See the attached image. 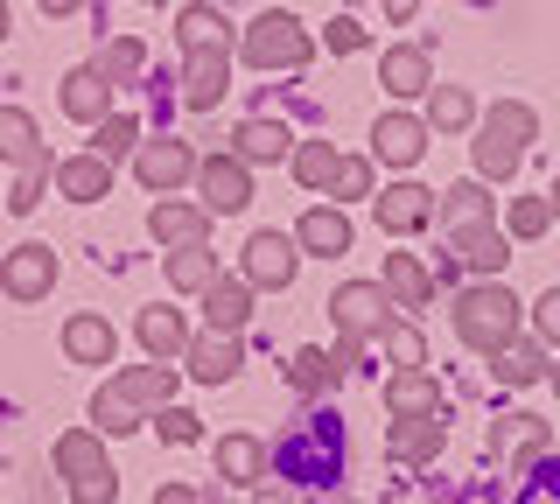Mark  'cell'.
Wrapping results in <instances>:
<instances>
[{"mask_svg":"<svg viewBox=\"0 0 560 504\" xmlns=\"http://www.w3.org/2000/svg\"><path fill=\"white\" fill-rule=\"evenodd\" d=\"M337 168H343V154L329 141H302V148H294V183H302V189H329Z\"/></svg>","mask_w":560,"mask_h":504,"instance_id":"38","label":"cell"},{"mask_svg":"<svg viewBox=\"0 0 560 504\" xmlns=\"http://www.w3.org/2000/svg\"><path fill=\"white\" fill-rule=\"evenodd\" d=\"M553 232V197H512V238H547Z\"/></svg>","mask_w":560,"mask_h":504,"instance_id":"42","label":"cell"},{"mask_svg":"<svg viewBox=\"0 0 560 504\" xmlns=\"http://www.w3.org/2000/svg\"><path fill=\"white\" fill-rule=\"evenodd\" d=\"M224 14L210 8V0H189V8H175V43H183V57L189 49H232V36H224Z\"/></svg>","mask_w":560,"mask_h":504,"instance_id":"32","label":"cell"},{"mask_svg":"<svg viewBox=\"0 0 560 504\" xmlns=\"http://www.w3.org/2000/svg\"><path fill=\"white\" fill-rule=\"evenodd\" d=\"M518 294L504 288V281H477V288H463L455 294V337L469 343V351H483V358H498L504 343H518Z\"/></svg>","mask_w":560,"mask_h":504,"instance_id":"2","label":"cell"},{"mask_svg":"<svg viewBox=\"0 0 560 504\" xmlns=\"http://www.w3.org/2000/svg\"><path fill=\"white\" fill-rule=\"evenodd\" d=\"M434 224L455 238V232H477V224H498V197L490 183H455V189H434Z\"/></svg>","mask_w":560,"mask_h":504,"instance_id":"16","label":"cell"},{"mask_svg":"<svg viewBox=\"0 0 560 504\" xmlns=\"http://www.w3.org/2000/svg\"><path fill=\"white\" fill-rule=\"evenodd\" d=\"M280 469H288L294 483H329L343 469V427L329 421V413H315V421H302L280 442Z\"/></svg>","mask_w":560,"mask_h":504,"instance_id":"4","label":"cell"},{"mask_svg":"<svg viewBox=\"0 0 560 504\" xmlns=\"http://www.w3.org/2000/svg\"><path fill=\"white\" fill-rule=\"evenodd\" d=\"M539 141V113L525 106V98H504V106H490L477 119V141H469V154H477V183H512V168L525 162V148Z\"/></svg>","mask_w":560,"mask_h":504,"instance_id":"1","label":"cell"},{"mask_svg":"<svg viewBox=\"0 0 560 504\" xmlns=\"http://www.w3.org/2000/svg\"><path fill=\"white\" fill-rule=\"evenodd\" d=\"M308 57H315V43H308V28L294 22L288 8L253 14L245 36H238V63H253V71H302Z\"/></svg>","mask_w":560,"mask_h":504,"instance_id":"3","label":"cell"},{"mask_svg":"<svg viewBox=\"0 0 560 504\" xmlns=\"http://www.w3.org/2000/svg\"><path fill=\"white\" fill-rule=\"evenodd\" d=\"M253 504H302V497H294V491H280V483H259Z\"/></svg>","mask_w":560,"mask_h":504,"instance_id":"50","label":"cell"},{"mask_svg":"<svg viewBox=\"0 0 560 504\" xmlns=\"http://www.w3.org/2000/svg\"><path fill=\"white\" fill-rule=\"evenodd\" d=\"M140 63H148V49H140L133 36H119V43H105V49H98V71H105V84H113V92L140 78Z\"/></svg>","mask_w":560,"mask_h":504,"instance_id":"41","label":"cell"},{"mask_svg":"<svg viewBox=\"0 0 560 504\" xmlns=\"http://www.w3.org/2000/svg\"><path fill=\"white\" fill-rule=\"evenodd\" d=\"M413 8H420V0H385V14H393V22H407Z\"/></svg>","mask_w":560,"mask_h":504,"instance_id":"51","label":"cell"},{"mask_svg":"<svg viewBox=\"0 0 560 504\" xmlns=\"http://www.w3.org/2000/svg\"><path fill=\"white\" fill-rule=\"evenodd\" d=\"M490 372H498L504 378V386H539V378H547L553 372V358H547V343H504V351L498 358H490Z\"/></svg>","mask_w":560,"mask_h":504,"instance_id":"36","label":"cell"},{"mask_svg":"<svg viewBox=\"0 0 560 504\" xmlns=\"http://www.w3.org/2000/svg\"><path fill=\"white\" fill-rule=\"evenodd\" d=\"M70 8H84V0H43V14H70Z\"/></svg>","mask_w":560,"mask_h":504,"instance_id":"52","label":"cell"},{"mask_svg":"<svg viewBox=\"0 0 560 504\" xmlns=\"http://www.w3.org/2000/svg\"><path fill=\"white\" fill-rule=\"evenodd\" d=\"M238 364H245V351H238V337H224V329H203V337L189 343L183 372L197 378V386H232V378H238Z\"/></svg>","mask_w":560,"mask_h":504,"instance_id":"19","label":"cell"},{"mask_svg":"<svg viewBox=\"0 0 560 504\" xmlns=\"http://www.w3.org/2000/svg\"><path fill=\"white\" fill-rule=\"evenodd\" d=\"M63 358L70 364H113L119 358V329L98 316V308H78V316L63 323Z\"/></svg>","mask_w":560,"mask_h":504,"instance_id":"23","label":"cell"},{"mask_svg":"<svg viewBox=\"0 0 560 504\" xmlns=\"http://www.w3.org/2000/svg\"><path fill=\"white\" fill-rule=\"evenodd\" d=\"M477 98H469V84H434V92H428V127L434 133H469V127H477Z\"/></svg>","mask_w":560,"mask_h":504,"instance_id":"35","label":"cell"},{"mask_svg":"<svg viewBox=\"0 0 560 504\" xmlns=\"http://www.w3.org/2000/svg\"><path fill=\"white\" fill-rule=\"evenodd\" d=\"M428 119L420 113H407V106H393V113H378V127H372V154L385 168H399V176H407V168L420 162V154H428Z\"/></svg>","mask_w":560,"mask_h":504,"instance_id":"11","label":"cell"},{"mask_svg":"<svg viewBox=\"0 0 560 504\" xmlns=\"http://www.w3.org/2000/svg\"><path fill=\"white\" fill-rule=\"evenodd\" d=\"M294 148H302V141H294L280 119H245V127L232 133V154L245 168H253V162H294Z\"/></svg>","mask_w":560,"mask_h":504,"instance_id":"27","label":"cell"},{"mask_svg":"<svg viewBox=\"0 0 560 504\" xmlns=\"http://www.w3.org/2000/svg\"><path fill=\"white\" fill-rule=\"evenodd\" d=\"M0 162L14 168V176H35V168H57V154L43 148V133H35V119L22 106H0Z\"/></svg>","mask_w":560,"mask_h":504,"instance_id":"17","label":"cell"},{"mask_svg":"<svg viewBox=\"0 0 560 504\" xmlns=\"http://www.w3.org/2000/svg\"><path fill=\"white\" fill-rule=\"evenodd\" d=\"M197 162H203V154L189 141H140L133 176H140V189H154V197H175L183 183H197Z\"/></svg>","mask_w":560,"mask_h":504,"instance_id":"7","label":"cell"},{"mask_svg":"<svg viewBox=\"0 0 560 504\" xmlns=\"http://www.w3.org/2000/svg\"><path fill=\"white\" fill-rule=\"evenodd\" d=\"M57 189H63L70 203L113 197V162H98V154H63V162H57Z\"/></svg>","mask_w":560,"mask_h":504,"instance_id":"31","label":"cell"},{"mask_svg":"<svg viewBox=\"0 0 560 504\" xmlns=\"http://www.w3.org/2000/svg\"><path fill=\"white\" fill-rule=\"evenodd\" d=\"M329 386H337V372H329V351H315V343H302V351L288 358V392L315 399V392H329Z\"/></svg>","mask_w":560,"mask_h":504,"instance_id":"37","label":"cell"},{"mask_svg":"<svg viewBox=\"0 0 560 504\" xmlns=\"http://www.w3.org/2000/svg\"><path fill=\"white\" fill-rule=\"evenodd\" d=\"M148 232L162 238L168 253L175 246H210V211H203V203H183V197H162L148 211Z\"/></svg>","mask_w":560,"mask_h":504,"instance_id":"21","label":"cell"},{"mask_svg":"<svg viewBox=\"0 0 560 504\" xmlns=\"http://www.w3.org/2000/svg\"><path fill=\"white\" fill-rule=\"evenodd\" d=\"M378 343H385V358H393V372H428V337H420L413 323H393Z\"/></svg>","mask_w":560,"mask_h":504,"instance_id":"40","label":"cell"},{"mask_svg":"<svg viewBox=\"0 0 560 504\" xmlns=\"http://www.w3.org/2000/svg\"><path fill=\"white\" fill-rule=\"evenodd\" d=\"M105 392L113 399H127L133 413H162V407H175V364H127L119 378H105Z\"/></svg>","mask_w":560,"mask_h":504,"instance_id":"13","label":"cell"},{"mask_svg":"<svg viewBox=\"0 0 560 504\" xmlns=\"http://www.w3.org/2000/svg\"><path fill=\"white\" fill-rule=\"evenodd\" d=\"M372 218L393 238H407V232H420V224H434V189L413 183V176H399L393 189H378V197H372Z\"/></svg>","mask_w":560,"mask_h":504,"instance_id":"12","label":"cell"},{"mask_svg":"<svg viewBox=\"0 0 560 504\" xmlns=\"http://www.w3.org/2000/svg\"><path fill=\"white\" fill-rule=\"evenodd\" d=\"M232 84V49H189L183 57V106L189 113H210Z\"/></svg>","mask_w":560,"mask_h":504,"instance_id":"18","label":"cell"},{"mask_svg":"<svg viewBox=\"0 0 560 504\" xmlns=\"http://www.w3.org/2000/svg\"><path fill=\"white\" fill-rule=\"evenodd\" d=\"M547 386H553V392H560V358H553V372H547Z\"/></svg>","mask_w":560,"mask_h":504,"instance_id":"54","label":"cell"},{"mask_svg":"<svg viewBox=\"0 0 560 504\" xmlns=\"http://www.w3.org/2000/svg\"><path fill=\"white\" fill-rule=\"evenodd\" d=\"M547 197H553V218H560V176H553V189H547Z\"/></svg>","mask_w":560,"mask_h":504,"instance_id":"55","label":"cell"},{"mask_svg":"<svg viewBox=\"0 0 560 504\" xmlns=\"http://www.w3.org/2000/svg\"><path fill=\"white\" fill-rule=\"evenodd\" d=\"M533 329H539V343H553V351H560V288L533 302Z\"/></svg>","mask_w":560,"mask_h":504,"instance_id":"48","label":"cell"},{"mask_svg":"<svg viewBox=\"0 0 560 504\" xmlns=\"http://www.w3.org/2000/svg\"><path fill=\"white\" fill-rule=\"evenodd\" d=\"M49 288H57V246L28 238V246H14L0 259V294H8V302H43Z\"/></svg>","mask_w":560,"mask_h":504,"instance_id":"8","label":"cell"},{"mask_svg":"<svg viewBox=\"0 0 560 504\" xmlns=\"http://www.w3.org/2000/svg\"><path fill=\"white\" fill-rule=\"evenodd\" d=\"M154 434H162L168 448H197L203 442V421L189 407H162V413H154Z\"/></svg>","mask_w":560,"mask_h":504,"instance_id":"43","label":"cell"},{"mask_svg":"<svg viewBox=\"0 0 560 504\" xmlns=\"http://www.w3.org/2000/svg\"><path fill=\"white\" fill-rule=\"evenodd\" d=\"M385 448H393V462L428 469L448 448V421H442V413H434V421H393V427H385Z\"/></svg>","mask_w":560,"mask_h":504,"instance_id":"26","label":"cell"},{"mask_svg":"<svg viewBox=\"0 0 560 504\" xmlns=\"http://www.w3.org/2000/svg\"><path fill=\"white\" fill-rule=\"evenodd\" d=\"M218 477L259 491V477H267V448H259L253 434H224V442H218Z\"/></svg>","mask_w":560,"mask_h":504,"instance_id":"34","label":"cell"},{"mask_svg":"<svg viewBox=\"0 0 560 504\" xmlns=\"http://www.w3.org/2000/svg\"><path fill=\"white\" fill-rule=\"evenodd\" d=\"M154 504H203V497L189 491V483H162V491H154Z\"/></svg>","mask_w":560,"mask_h":504,"instance_id":"49","label":"cell"},{"mask_svg":"<svg viewBox=\"0 0 560 504\" xmlns=\"http://www.w3.org/2000/svg\"><path fill=\"white\" fill-rule=\"evenodd\" d=\"M162 273H168L175 294H210V288L224 281V267H218V253H210V246H175L162 259Z\"/></svg>","mask_w":560,"mask_h":504,"instance_id":"30","label":"cell"},{"mask_svg":"<svg viewBox=\"0 0 560 504\" xmlns=\"http://www.w3.org/2000/svg\"><path fill=\"white\" fill-rule=\"evenodd\" d=\"M253 281H245V273H224L218 288L203 294V316H210V329H224V337H238L245 323H253Z\"/></svg>","mask_w":560,"mask_h":504,"instance_id":"28","label":"cell"},{"mask_svg":"<svg viewBox=\"0 0 560 504\" xmlns=\"http://www.w3.org/2000/svg\"><path fill=\"white\" fill-rule=\"evenodd\" d=\"M119 497V477L113 469H98V477H78L70 483V504H113Z\"/></svg>","mask_w":560,"mask_h":504,"instance_id":"46","label":"cell"},{"mask_svg":"<svg viewBox=\"0 0 560 504\" xmlns=\"http://www.w3.org/2000/svg\"><path fill=\"white\" fill-rule=\"evenodd\" d=\"M448 253H455V267H469L477 281H498L504 259H512V238H504L498 224H477V232H455Z\"/></svg>","mask_w":560,"mask_h":504,"instance_id":"25","label":"cell"},{"mask_svg":"<svg viewBox=\"0 0 560 504\" xmlns=\"http://www.w3.org/2000/svg\"><path fill=\"white\" fill-rule=\"evenodd\" d=\"M57 98H63V119H84V127H105V119H113V84H105L98 63L70 71V78L57 84Z\"/></svg>","mask_w":560,"mask_h":504,"instance_id":"20","label":"cell"},{"mask_svg":"<svg viewBox=\"0 0 560 504\" xmlns=\"http://www.w3.org/2000/svg\"><path fill=\"white\" fill-rule=\"evenodd\" d=\"M350 504H358V497H350Z\"/></svg>","mask_w":560,"mask_h":504,"instance_id":"57","label":"cell"},{"mask_svg":"<svg viewBox=\"0 0 560 504\" xmlns=\"http://www.w3.org/2000/svg\"><path fill=\"white\" fill-rule=\"evenodd\" d=\"M294 246L308 259H343L350 253V211L343 203H308V211L294 218Z\"/></svg>","mask_w":560,"mask_h":504,"instance_id":"15","label":"cell"},{"mask_svg":"<svg viewBox=\"0 0 560 504\" xmlns=\"http://www.w3.org/2000/svg\"><path fill=\"white\" fill-rule=\"evenodd\" d=\"M547 448H553V427L539 421V413H498V421H490V456L512 462V477H518V469H533Z\"/></svg>","mask_w":560,"mask_h":504,"instance_id":"9","label":"cell"},{"mask_svg":"<svg viewBox=\"0 0 560 504\" xmlns=\"http://www.w3.org/2000/svg\"><path fill=\"white\" fill-rule=\"evenodd\" d=\"M378 288L393 294V308H428V294H434L428 267H420L413 253H385V273H378Z\"/></svg>","mask_w":560,"mask_h":504,"instance_id":"33","label":"cell"},{"mask_svg":"<svg viewBox=\"0 0 560 504\" xmlns=\"http://www.w3.org/2000/svg\"><path fill=\"white\" fill-rule=\"evenodd\" d=\"M49 462H57L70 483H78V477H98V469H113V462H105V434H98V427H63L57 448H49Z\"/></svg>","mask_w":560,"mask_h":504,"instance_id":"29","label":"cell"},{"mask_svg":"<svg viewBox=\"0 0 560 504\" xmlns=\"http://www.w3.org/2000/svg\"><path fill=\"white\" fill-rule=\"evenodd\" d=\"M8 28H14V14H8V0H0V43H8Z\"/></svg>","mask_w":560,"mask_h":504,"instance_id":"53","label":"cell"},{"mask_svg":"<svg viewBox=\"0 0 560 504\" xmlns=\"http://www.w3.org/2000/svg\"><path fill=\"white\" fill-rule=\"evenodd\" d=\"M43 183H57V168H35V176H14V189H8V211H14V218H28L35 203H43Z\"/></svg>","mask_w":560,"mask_h":504,"instance_id":"45","label":"cell"},{"mask_svg":"<svg viewBox=\"0 0 560 504\" xmlns=\"http://www.w3.org/2000/svg\"><path fill=\"white\" fill-rule=\"evenodd\" d=\"M323 43H329V49H337V57H358V49H364V43H372V36H364V28H358V22H350V14H337V22H329V28H323Z\"/></svg>","mask_w":560,"mask_h":504,"instance_id":"47","label":"cell"},{"mask_svg":"<svg viewBox=\"0 0 560 504\" xmlns=\"http://www.w3.org/2000/svg\"><path fill=\"white\" fill-rule=\"evenodd\" d=\"M294 267H302V246H294L288 232H253L245 238V281L253 288H273V294H288L294 288Z\"/></svg>","mask_w":560,"mask_h":504,"instance_id":"10","label":"cell"},{"mask_svg":"<svg viewBox=\"0 0 560 504\" xmlns=\"http://www.w3.org/2000/svg\"><path fill=\"white\" fill-rule=\"evenodd\" d=\"M148 8H154V0H148Z\"/></svg>","mask_w":560,"mask_h":504,"instance_id":"56","label":"cell"},{"mask_svg":"<svg viewBox=\"0 0 560 504\" xmlns=\"http://www.w3.org/2000/svg\"><path fill=\"white\" fill-rule=\"evenodd\" d=\"M133 337H140V351H148L154 364H175V358H189V316L183 308H168V302H154V308H140L133 316Z\"/></svg>","mask_w":560,"mask_h":504,"instance_id":"14","label":"cell"},{"mask_svg":"<svg viewBox=\"0 0 560 504\" xmlns=\"http://www.w3.org/2000/svg\"><path fill=\"white\" fill-rule=\"evenodd\" d=\"M385 413L393 421H434L442 413V378L434 372H393L385 378Z\"/></svg>","mask_w":560,"mask_h":504,"instance_id":"22","label":"cell"},{"mask_svg":"<svg viewBox=\"0 0 560 504\" xmlns=\"http://www.w3.org/2000/svg\"><path fill=\"white\" fill-rule=\"evenodd\" d=\"M197 197H203L210 218L245 211V203H253V168H245L232 148H224V154H203V162H197Z\"/></svg>","mask_w":560,"mask_h":504,"instance_id":"6","label":"cell"},{"mask_svg":"<svg viewBox=\"0 0 560 504\" xmlns=\"http://www.w3.org/2000/svg\"><path fill=\"white\" fill-rule=\"evenodd\" d=\"M378 84L393 98H413V92H434V63H428V43H393L378 57Z\"/></svg>","mask_w":560,"mask_h":504,"instance_id":"24","label":"cell"},{"mask_svg":"<svg viewBox=\"0 0 560 504\" xmlns=\"http://www.w3.org/2000/svg\"><path fill=\"white\" fill-rule=\"evenodd\" d=\"M329 316H337V337H385L399 316H393V294H385L378 281H343L337 294H329Z\"/></svg>","mask_w":560,"mask_h":504,"instance_id":"5","label":"cell"},{"mask_svg":"<svg viewBox=\"0 0 560 504\" xmlns=\"http://www.w3.org/2000/svg\"><path fill=\"white\" fill-rule=\"evenodd\" d=\"M329 197H372V162L364 154H343V168H337V183H329Z\"/></svg>","mask_w":560,"mask_h":504,"instance_id":"44","label":"cell"},{"mask_svg":"<svg viewBox=\"0 0 560 504\" xmlns=\"http://www.w3.org/2000/svg\"><path fill=\"white\" fill-rule=\"evenodd\" d=\"M92 154H98V162H119V154H140V119H133V113H113L105 127H92Z\"/></svg>","mask_w":560,"mask_h":504,"instance_id":"39","label":"cell"}]
</instances>
